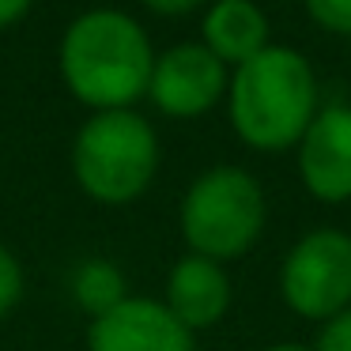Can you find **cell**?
<instances>
[{
    "label": "cell",
    "instance_id": "1",
    "mask_svg": "<svg viewBox=\"0 0 351 351\" xmlns=\"http://www.w3.org/2000/svg\"><path fill=\"white\" fill-rule=\"evenodd\" d=\"M61 80L91 114L132 110L152 84L155 49L140 19L121 8H87L61 34Z\"/></svg>",
    "mask_w": 351,
    "mask_h": 351
},
{
    "label": "cell",
    "instance_id": "2",
    "mask_svg": "<svg viewBox=\"0 0 351 351\" xmlns=\"http://www.w3.org/2000/svg\"><path fill=\"white\" fill-rule=\"evenodd\" d=\"M321 110V80L310 57L272 42L253 61L230 69L227 117L253 152H291Z\"/></svg>",
    "mask_w": 351,
    "mask_h": 351
},
{
    "label": "cell",
    "instance_id": "3",
    "mask_svg": "<svg viewBox=\"0 0 351 351\" xmlns=\"http://www.w3.org/2000/svg\"><path fill=\"white\" fill-rule=\"evenodd\" d=\"M72 174L91 200L121 208L140 200L159 174V136L136 110L91 114L72 144Z\"/></svg>",
    "mask_w": 351,
    "mask_h": 351
},
{
    "label": "cell",
    "instance_id": "4",
    "mask_svg": "<svg viewBox=\"0 0 351 351\" xmlns=\"http://www.w3.org/2000/svg\"><path fill=\"white\" fill-rule=\"evenodd\" d=\"M182 238L189 253L208 261H238L261 242L268 223V200L265 185L242 167H212L182 197Z\"/></svg>",
    "mask_w": 351,
    "mask_h": 351
},
{
    "label": "cell",
    "instance_id": "5",
    "mask_svg": "<svg viewBox=\"0 0 351 351\" xmlns=\"http://www.w3.org/2000/svg\"><path fill=\"white\" fill-rule=\"evenodd\" d=\"M280 298L302 321L325 325L351 306V234L340 227L306 230L280 261Z\"/></svg>",
    "mask_w": 351,
    "mask_h": 351
},
{
    "label": "cell",
    "instance_id": "6",
    "mask_svg": "<svg viewBox=\"0 0 351 351\" xmlns=\"http://www.w3.org/2000/svg\"><path fill=\"white\" fill-rule=\"evenodd\" d=\"M230 69L215 53H208L200 42H178V46L155 53L147 99L155 110L178 121L212 114L219 102H227Z\"/></svg>",
    "mask_w": 351,
    "mask_h": 351
},
{
    "label": "cell",
    "instance_id": "7",
    "mask_svg": "<svg viewBox=\"0 0 351 351\" xmlns=\"http://www.w3.org/2000/svg\"><path fill=\"white\" fill-rule=\"evenodd\" d=\"M298 182L317 204H351V106L328 102L295 144Z\"/></svg>",
    "mask_w": 351,
    "mask_h": 351
},
{
    "label": "cell",
    "instance_id": "8",
    "mask_svg": "<svg viewBox=\"0 0 351 351\" xmlns=\"http://www.w3.org/2000/svg\"><path fill=\"white\" fill-rule=\"evenodd\" d=\"M87 351H197V332L182 325L159 298H125L91 321Z\"/></svg>",
    "mask_w": 351,
    "mask_h": 351
},
{
    "label": "cell",
    "instance_id": "9",
    "mask_svg": "<svg viewBox=\"0 0 351 351\" xmlns=\"http://www.w3.org/2000/svg\"><path fill=\"white\" fill-rule=\"evenodd\" d=\"M162 302L189 332H200V328H212L227 317L230 302H234V287H230V276L219 261L185 253L170 268Z\"/></svg>",
    "mask_w": 351,
    "mask_h": 351
},
{
    "label": "cell",
    "instance_id": "10",
    "mask_svg": "<svg viewBox=\"0 0 351 351\" xmlns=\"http://www.w3.org/2000/svg\"><path fill=\"white\" fill-rule=\"evenodd\" d=\"M200 46L238 69L272 46V23L257 0H212L200 19Z\"/></svg>",
    "mask_w": 351,
    "mask_h": 351
},
{
    "label": "cell",
    "instance_id": "11",
    "mask_svg": "<svg viewBox=\"0 0 351 351\" xmlns=\"http://www.w3.org/2000/svg\"><path fill=\"white\" fill-rule=\"evenodd\" d=\"M72 298L84 313L102 317L110 313L114 306H121L129 298V283H125V272L114 265V261H102V257H91L72 272Z\"/></svg>",
    "mask_w": 351,
    "mask_h": 351
},
{
    "label": "cell",
    "instance_id": "12",
    "mask_svg": "<svg viewBox=\"0 0 351 351\" xmlns=\"http://www.w3.org/2000/svg\"><path fill=\"white\" fill-rule=\"evenodd\" d=\"M313 27L336 38H351V0H302Z\"/></svg>",
    "mask_w": 351,
    "mask_h": 351
},
{
    "label": "cell",
    "instance_id": "13",
    "mask_svg": "<svg viewBox=\"0 0 351 351\" xmlns=\"http://www.w3.org/2000/svg\"><path fill=\"white\" fill-rule=\"evenodd\" d=\"M19 295H23V268H19L16 253L0 242V317L16 310Z\"/></svg>",
    "mask_w": 351,
    "mask_h": 351
},
{
    "label": "cell",
    "instance_id": "14",
    "mask_svg": "<svg viewBox=\"0 0 351 351\" xmlns=\"http://www.w3.org/2000/svg\"><path fill=\"white\" fill-rule=\"evenodd\" d=\"M313 351H351V306L343 313H336V317H328L317 328Z\"/></svg>",
    "mask_w": 351,
    "mask_h": 351
},
{
    "label": "cell",
    "instance_id": "15",
    "mask_svg": "<svg viewBox=\"0 0 351 351\" xmlns=\"http://www.w3.org/2000/svg\"><path fill=\"white\" fill-rule=\"evenodd\" d=\"M147 12H155V16H167V19H178V16H189V12H200L208 8L212 0H140Z\"/></svg>",
    "mask_w": 351,
    "mask_h": 351
},
{
    "label": "cell",
    "instance_id": "16",
    "mask_svg": "<svg viewBox=\"0 0 351 351\" xmlns=\"http://www.w3.org/2000/svg\"><path fill=\"white\" fill-rule=\"evenodd\" d=\"M31 4L34 0H0V31L12 27V23H19V19L31 12Z\"/></svg>",
    "mask_w": 351,
    "mask_h": 351
},
{
    "label": "cell",
    "instance_id": "17",
    "mask_svg": "<svg viewBox=\"0 0 351 351\" xmlns=\"http://www.w3.org/2000/svg\"><path fill=\"white\" fill-rule=\"evenodd\" d=\"M265 351H313V343H291V340H280V343H272V348H265Z\"/></svg>",
    "mask_w": 351,
    "mask_h": 351
}]
</instances>
